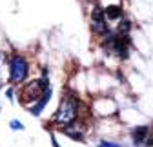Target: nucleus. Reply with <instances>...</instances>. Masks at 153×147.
Returning <instances> with one entry per match:
<instances>
[{"label":"nucleus","mask_w":153,"mask_h":147,"mask_svg":"<svg viewBox=\"0 0 153 147\" xmlns=\"http://www.w3.org/2000/svg\"><path fill=\"white\" fill-rule=\"evenodd\" d=\"M76 116H79V100H76L75 95L68 93L64 95L60 105H59V111L55 115V123L59 125H71Z\"/></svg>","instance_id":"obj_1"},{"label":"nucleus","mask_w":153,"mask_h":147,"mask_svg":"<svg viewBox=\"0 0 153 147\" xmlns=\"http://www.w3.org/2000/svg\"><path fill=\"white\" fill-rule=\"evenodd\" d=\"M48 89H49V84H48V76H46V73H44V78L33 80V82H29V84L24 85V89H22V102H26V104H29L33 100L38 102V98H40Z\"/></svg>","instance_id":"obj_2"},{"label":"nucleus","mask_w":153,"mask_h":147,"mask_svg":"<svg viewBox=\"0 0 153 147\" xmlns=\"http://www.w3.org/2000/svg\"><path fill=\"white\" fill-rule=\"evenodd\" d=\"M104 49L111 54H117L119 58H126L128 57V47H126V36L122 35H106L104 38Z\"/></svg>","instance_id":"obj_3"},{"label":"nucleus","mask_w":153,"mask_h":147,"mask_svg":"<svg viewBox=\"0 0 153 147\" xmlns=\"http://www.w3.org/2000/svg\"><path fill=\"white\" fill-rule=\"evenodd\" d=\"M9 76H11V82L15 84H20L26 80L27 76V60L20 54H13L9 58Z\"/></svg>","instance_id":"obj_4"},{"label":"nucleus","mask_w":153,"mask_h":147,"mask_svg":"<svg viewBox=\"0 0 153 147\" xmlns=\"http://www.w3.org/2000/svg\"><path fill=\"white\" fill-rule=\"evenodd\" d=\"M91 24H93V29L97 31L99 35H108L106 16H104V11L100 7H95L93 9V13H91Z\"/></svg>","instance_id":"obj_5"},{"label":"nucleus","mask_w":153,"mask_h":147,"mask_svg":"<svg viewBox=\"0 0 153 147\" xmlns=\"http://www.w3.org/2000/svg\"><path fill=\"white\" fill-rule=\"evenodd\" d=\"M9 80V60L4 51H0V87Z\"/></svg>","instance_id":"obj_6"},{"label":"nucleus","mask_w":153,"mask_h":147,"mask_svg":"<svg viewBox=\"0 0 153 147\" xmlns=\"http://www.w3.org/2000/svg\"><path fill=\"white\" fill-rule=\"evenodd\" d=\"M148 133H149V127H148V125L135 127V129L131 131L133 143H135V145H142V143H146V140H148Z\"/></svg>","instance_id":"obj_7"},{"label":"nucleus","mask_w":153,"mask_h":147,"mask_svg":"<svg viewBox=\"0 0 153 147\" xmlns=\"http://www.w3.org/2000/svg\"><path fill=\"white\" fill-rule=\"evenodd\" d=\"M49 96H51V89H48L46 93H44V95H42L40 98H38V102H36V104H35V105H33V107L29 109L33 116H38V115L42 113V109H44V107H46V104L49 102Z\"/></svg>","instance_id":"obj_8"},{"label":"nucleus","mask_w":153,"mask_h":147,"mask_svg":"<svg viewBox=\"0 0 153 147\" xmlns=\"http://www.w3.org/2000/svg\"><path fill=\"white\" fill-rule=\"evenodd\" d=\"M104 16L109 18V20H117V18L122 16V7L120 6H109V7H106Z\"/></svg>","instance_id":"obj_9"},{"label":"nucleus","mask_w":153,"mask_h":147,"mask_svg":"<svg viewBox=\"0 0 153 147\" xmlns=\"http://www.w3.org/2000/svg\"><path fill=\"white\" fill-rule=\"evenodd\" d=\"M11 129H15V131H20V129H24V125L20 123V122H18V120H11Z\"/></svg>","instance_id":"obj_10"},{"label":"nucleus","mask_w":153,"mask_h":147,"mask_svg":"<svg viewBox=\"0 0 153 147\" xmlns=\"http://www.w3.org/2000/svg\"><path fill=\"white\" fill-rule=\"evenodd\" d=\"M99 147H122L120 143H113V142H100Z\"/></svg>","instance_id":"obj_11"},{"label":"nucleus","mask_w":153,"mask_h":147,"mask_svg":"<svg viewBox=\"0 0 153 147\" xmlns=\"http://www.w3.org/2000/svg\"><path fill=\"white\" fill-rule=\"evenodd\" d=\"M51 145H53V147H60V145H59V142H56V138H55V136H51Z\"/></svg>","instance_id":"obj_12"},{"label":"nucleus","mask_w":153,"mask_h":147,"mask_svg":"<svg viewBox=\"0 0 153 147\" xmlns=\"http://www.w3.org/2000/svg\"><path fill=\"white\" fill-rule=\"evenodd\" d=\"M6 96H7V98H9V100H11V98H13V91H11V89H7V93H6Z\"/></svg>","instance_id":"obj_13"}]
</instances>
